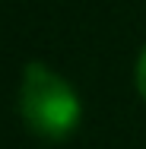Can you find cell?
<instances>
[{
	"label": "cell",
	"instance_id": "2",
	"mask_svg": "<svg viewBox=\"0 0 146 149\" xmlns=\"http://www.w3.org/2000/svg\"><path fill=\"white\" fill-rule=\"evenodd\" d=\"M137 89L146 98V48H143V54H140V60H137Z\"/></svg>",
	"mask_w": 146,
	"mask_h": 149
},
{
	"label": "cell",
	"instance_id": "1",
	"mask_svg": "<svg viewBox=\"0 0 146 149\" xmlns=\"http://www.w3.org/2000/svg\"><path fill=\"white\" fill-rule=\"evenodd\" d=\"M19 111H22V120L29 124V130L45 140L70 136L80 124V114H83L80 95L73 92V86L38 60L22 67Z\"/></svg>",
	"mask_w": 146,
	"mask_h": 149
}]
</instances>
